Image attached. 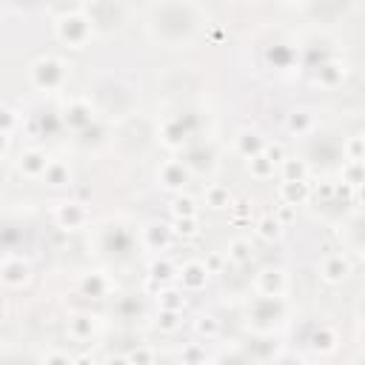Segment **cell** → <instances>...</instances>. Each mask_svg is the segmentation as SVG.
I'll use <instances>...</instances> for the list:
<instances>
[{
	"mask_svg": "<svg viewBox=\"0 0 365 365\" xmlns=\"http://www.w3.org/2000/svg\"><path fill=\"white\" fill-rule=\"evenodd\" d=\"M57 37H60L66 46H71V48H83V46L88 43V37H91V23H88V17H86V14H77V11L63 14V17L57 20Z\"/></svg>",
	"mask_w": 365,
	"mask_h": 365,
	"instance_id": "6da1fadb",
	"label": "cell"
},
{
	"mask_svg": "<svg viewBox=\"0 0 365 365\" xmlns=\"http://www.w3.org/2000/svg\"><path fill=\"white\" fill-rule=\"evenodd\" d=\"M63 80H66L63 60H57V57H40V60H34V66H31V83L37 88L51 91V88H60Z\"/></svg>",
	"mask_w": 365,
	"mask_h": 365,
	"instance_id": "7a4b0ae2",
	"label": "cell"
},
{
	"mask_svg": "<svg viewBox=\"0 0 365 365\" xmlns=\"http://www.w3.org/2000/svg\"><path fill=\"white\" fill-rule=\"evenodd\" d=\"M54 222L60 228H66V231H77V228H83L88 222V211L77 200H63V202L54 205Z\"/></svg>",
	"mask_w": 365,
	"mask_h": 365,
	"instance_id": "3957f363",
	"label": "cell"
},
{
	"mask_svg": "<svg viewBox=\"0 0 365 365\" xmlns=\"http://www.w3.org/2000/svg\"><path fill=\"white\" fill-rule=\"evenodd\" d=\"M157 177H160V185H163V188H168V191H182V185L191 180V168H188L185 163H180V160H165V163L160 165Z\"/></svg>",
	"mask_w": 365,
	"mask_h": 365,
	"instance_id": "277c9868",
	"label": "cell"
},
{
	"mask_svg": "<svg viewBox=\"0 0 365 365\" xmlns=\"http://www.w3.org/2000/svg\"><path fill=\"white\" fill-rule=\"evenodd\" d=\"M31 279V265L20 257H9L0 262V282L9 285V288H20Z\"/></svg>",
	"mask_w": 365,
	"mask_h": 365,
	"instance_id": "5b68a950",
	"label": "cell"
},
{
	"mask_svg": "<svg viewBox=\"0 0 365 365\" xmlns=\"http://www.w3.org/2000/svg\"><path fill=\"white\" fill-rule=\"evenodd\" d=\"M319 277H322L325 282H331V285L345 282V279L351 277V259H348L345 254H328V257L322 259V265H319Z\"/></svg>",
	"mask_w": 365,
	"mask_h": 365,
	"instance_id": "8992f818",
	"label": "cell"
},
{
	"mask_svg": "<svg viewBox=\"0 0 365 365\" xmlns=\"http://www.w3.org/2000/svg\"><path fill=\"white\" fill-rule=\"evenodd\" d=\"M257 291L262 297H282L288 291V277L282 268H265L257 277Z\"/></svg>",
	"mask_w": 365,
	"mask_h": 365,
	"instance_id": "52a82bcc",
	"label": "cell"
},
{
	"mask_svg": "<svg viewBox=\"0 0 365 365\" xmlns=\"http://www.w3.org/2000/svg\"><path fill=\"white\" fill-rule=\"evenodd\" d=\"M91 120H94V111H91V106H88L86 100H71V103L66 106V111H63V123H66L68 128H74V131L88 128Z\"/></svg>",
	"mask_w": 365,
	"mask_h": 365,
	"instance_id": "ba28073f",
	"label": "cell"
},
{
	"mask_svg": "<svg viewBox=\"0 0 365 365\" xmlns=\"http://www.w3.org/2000/svg\"><path fill=\"white\" fill-rule=\"evenodd\" d=\"M177 277H180V282H182V288L185 291H200V288H205V282H208V268L202 265V262H197V259H191V262H185L180 271H177Z\"/></svg>",
	"mask_w": 365,
	"mask_h": 365,
	"instance_id": "9c48e42d",
	"label": "cell"
},
{
	"mask_svg": "<svg viewBox=\"0 0 365 365\" xmlns=\"http://www.w3.org/2000/svg\"><path fill=\"white\" fill-rule=\"evenodd\" d=\"M279 200L288 205H302L311 200V185L308 180H282L279 182Z\"/></svg>",
	"mask_w": 365,
	"mask_h": 365,
	"instance_id": "30bf717a",
	"label": "cell"
},
{
	"mask_svg": "<svg viewBox=\"0 0 365 365\" xmlns=\"http://www.w3.org/2000/svg\"><path fill=\"white\" fill-rule=\"evenodd\" d=\"M17 165H20V171H23L26 177H43V171H46V165H48V157H46V151H40V148H29V151L20 154Z\"/></svg>",
	"mask_w": 365,
	"mask_h": 365,
	"instance_id": "8fae6325",
	"label": "cell"
},
{
	"mask_svg": "<svg viewBox=\"0 0 365 365\" xmlns=\"http://www.w3.org/2000/svg\"><path fill=\"white\" fill-rule=\"evenodd\" d=\"M145 245L148 248H154V251H163L168 242H171V237H174V231H171V225H165V222H151L148 228H145Z\"/></svg>",
	"mask_w": 365,
	"mask_h": 365,
	"instance_id": "7c38bea8",
	"label": "cell"
},
{
	"mask_svg": "<svg viewBox=\"0 0 365 365\" xmlns=\"http://www.w3.org/2000/svg\"><path fill=\"white\" fill-rule=\"evenodd\" d=\"M265 148V137L259 134V131H240V137H237V151L248 160V157H254V154H259Z\"/></svg>",
	"mask_w": 365,
	"mask_h": 365,
	"instance_id": "4fadbf2b",
	"label": "cell"
},
{
	"mask_svg": "<svg viewBox=\"0 0 365 365\" xmlns=\"http://www.w3.org/2000/svg\"><path fill=\"white\" fill-rule=\"evenodd\" d=\"M285 128L291 134H308L314 128V111L311 108H294L285 120Z\"/></svg>",
	"mask_w": 365,
	"mask_h": 365,
	"instance_id": "5bb4252c",
	"label": "cell"
},
{
	"mask_svg": "<svg viewBox=\"0 0 365 365\" xmlns=\"http://www.w3.org/2000/svg\"><path fill=\"white\" fill-rule=\"evenodd\" d=\"M231 202H234V197H231L228 185L214 182V185H208V188H205V205H208V208L222 211V208H231Z\"/></svg>",
	"mask_w": 365,
	"mask_h": 365,
	"instance_id": "9a60e30c",
	"label": "cell"
},
{
	"mask_svg": "<svg viewBox=\"0 0 365 365\" xmlns=\"http://www.w3.org/2000/svg\"><path fill=\"white\" fill-rule=\"evenodd\" d=\"M188 137V128L182 125V120L180 117H174V120H165L163 123V143L165 145H171V148H177V145H182V140Z\"/></svg>",
	"mask_w": 365,
	"mask_h": 365,
	"instance_id": "2e32d148",
	"label": "cell"
},
{
	"mask_svg": "<svg viewBox=\"0 0 365 365\" xmlns=\"http://www.w3.org/2000/svg\"><path fill=\"white\" fill-rule=\"evenodd\" d=\"M43 180H46L48 185H68V182H71V171H68L66 163L48 160V165H46V171H43Z\"/></svg>",
	"mask_w": 365,
	"mask_h": 365,
	"instance_id": "e0dca14e",
	"label": "cell"
},
{
	"mask_svg": "<svg viewBox=\"0 0 365 365\" xmlns=\"http://www.w3.org/2000/svg\"><path fill=\"white\" fill-rule=\"evenodd\" d=\"M185 297H182V291H177V288H160V294H157V305H160V311H185Z\"/></svg>",
	"mask_w": 365,
	"mask_h": 365,
	"instance_id": "ac0fdd59",
	"label": "cell"
},
{
	"mask_svg": "<svg viewBox=\"0 0 365 365\" xmlns=\"http://www.w3.org/2000/svg\"><path fill=\"white\" fill-rule=\"evenodd\" d=\"M248 171H251V177H257V180H268V177H274L277 163H271V160L259 151V154L248 157Z\"/></svg>",
	"mask_w": 365,
	"mask_h": 365,
	"instance_id": "d6986e66",
	"label": "cell"
},
{
	"mask_svg": "<svg viewBox=\"0 0 365 365\" xmlns=\"http://www.w3.org/2000/svg\"><path fill=\"white\" fill-rule=\"evenodd\" d=\"M282 228H285V225H282L277 217L268 214V217H262V220L257 222V237L265 240V242H277V240L282 237Z\"/></svg>",
	"mask_w": 365,
	"mask_h": 365,
	"instance_id": "ffe728a7",
	"label": "cell"
},
{
	"mask_svg": "<svg viewBox=\"0 0 365 365\" xmlns=\"http://www.w3.org/2000/svg\"><path fill=\"white\" fill-rule=\"evenodd\" d=\"M311 348L319 351V354H331V351H336V334H334L328 325L317 328L314 336H311Z\"/></svg>",
	"mask_w": 365,
	"mask_h": 365,
	"instance_id": "44dd1931",
	"label": "cell"
},
{
	"mask_svg": "<svg viewBox=\"0 0 365 365\" xmlns=\"http://www.w3.org/2000/svg\"><path fill=\"white\" fill-rule=\"evenodd\" d=\"M80 288H83L86 297H103V294L108 291V279L94 271V274H86V277L80 279Z\"/></svg>",
	"mask_w": 365,
	"mask_h": 365,
	"instance_id": "7402d4cb",
	"label": "cell"
},
{
	"mask_svg": "<svg viewBox=\"0 0 365 365\" xmlns=\"http://www.w3.org/2000/svg\"><path fill=\"white\" fill-rule=\"evenodd\" d=\"M68 334H71L74 339H91V334H94V319H91L88 314H77V317H71V322H68Z\"/></svg>",
	"mask_w": 365,
	"mask_h": 365,
	"instance_id": "603a6c76",
	"label": "cell"
},
{
	"mask_svg": "<svg viewBox=\"0 0 365 365\" xmlns=\"http://www.w3.org/2000/svg\"><path fill=\"white\" fill-rule=\"evenodd\" d=\"M251 257H254V248H251L248 240H234V242L228 245V259H231L234 265H248Z\"/></svg>",
	"mask_w": 365,
	"mask_h": 365,
	"instance_id": "cb8c5ba5",
	"label": "cell"
},
{
	"mask_svg": "<svg viewBox=\"0 0 365 365\" xmlns=\"http://www.w3.org/2000/svg\"><path fill=\"white\" fill-rule=\"evenodd\" d=\"M342 77H345V66H342V63H325V66H319L317 83H322V86H336V83H342Z\"/></svg>",
	"mask_w": 365,
	"mask_h": 365,
	"instance_id": "d4e9b609",
	"label": "cell"
},
{
	"mask_svg": "<svg viewBox=\"0 0 365 365\" xmlns=\"http://www.w3.org/2000/svg\"><path fill=\"white\" fill-rule=\"evenodd\" d=\"M277 168H282V180H308V163L305 160H282Z\"/></svg>",
	"mask_w": 365,
	"mask_h": 365,
	"instance_id": "484cf974",
	"label": "cell"
},
{
	"mask_svg": "<svg viewBox=\"0 0 365 365\" xmlns=\"http://www.w3.org/2000/svg\"><path fill=\"white\" fill-rule=\"evenodd\" d=\"M174 274H177V271H174V265H171L165 257H157V259H151V265H148L151 282H168Z\"/></svg>",
	"mask_w": 365,
	"mask_h": 365,
	"instance_id": "4316f807",
	"label": "cell"
},
{
	"mask_svg": "<svg viewBox=\"0 0 365 365\" xmlns=\"http://www.w3.org/2000/svg\"><path fill=\"white\" fill-rule=\"evenodd\" d=\"M171 217H197V202L188 194H177L171 200Z\"/></svg>",
	"mask_w": 365,
	"mask_h": 365,
	"instance_id": "83f0119b",
	"label": "cell"
},
{
	"mask_svg": "<svg viewBox=\"0 0 365 365\" xmlns=\"http://www.w3.org/2000/svg\"><path fill=\"white\" fill-rule=\"evenodd\" d=\"M342 182H348L351 188H362V160H348L342 168Z\"/></svg>",
	"mask_w": 365,
	"mask_h": 365,
	"instance_id": "f1b7e54d",
	"label": "cell"
},
{
	"mask_svg": "<svg viewBox=\"0 0 365 365\" xmlns=\"http://www.w3.org/2000/svg\"><path fill=\"white\" fill-rule=\"evenodd\" d=\"M174 222H171V231L177 234V237H197V217H171Z\"/></svg>",
	"mask_w": 365,
	"mask_h": 365,
	"instance_id": "f546056e",
	"label": "cell"
},
{
	"mask_svg": "<svg viewBox=\"0 0 365 365\" xmlns=\"http://www.w3.org/2000/svg\"><path fill=\"white\" fill-rule=\"evenodd\" d=\"M194 331L200 334V336H205V339H214L217 334H220V322L214 319V317H197V322H194Z\"/></svg>",
	"mask_w": 365,
	"mask_h": 365,
	"instance_id": "4dcf8cb0",
	"label": "cell"
},
{
	"mask_svg": "<svg viewBox=\"0 0 365 365\" xmlns=\"http://www.w3.org/2000/svg\"><path fill=\"white\" fill-rule=\"evenodd\" d=\"M180 317H182V311H160V319H157L160 331H177L182 322Z\"/></svg>",
	"mask_w": 365,
	"mask_h": 365,
	"instance_id": "1f68e13d",
	"label": "cell"
},
{
	"mask_svg": "<svg viewBox=\"0 0 365 365\" xmlns=\"http://www.w3.org/2000/svg\"><path fill=\"white\" fill-rule=\"evenodd\" d=\"M182 362H211V356L205 354V348H202V345L191 342V345H185V348H182Z\"/></svg>",
	"mask_w": 365,
	"mask_h": 365,
	"instance_id": "d6a6232c",
	"label": "cell"
},
{
	"mask_svg": "<svg viewBox=\"0 0 365 365\" xmlns=\"http://www.w3.org/2000/svg\"><path fill=\"white\" fill-rule=\"evenodd\" d=\"M14 128H17V114L9 106H0V131L3 134H11Z\"/></svg>",
	"mask_w": 365,
	"mask_h": 365,
	"instance_id": "836d02e7",
	"label": "cell"
},
{
	"mask_svg": "<svg viewBox=\"0 0 365 365\" xmlns=\"http://www.w3.org/2000/svg\"><path fill=\"white\" fill-rule=\"evenodd\" d=\"M365 157V137L356 134L348 140V160H362Z\"/></svg>",
	"mask_w": 365,
	"mask_h": 365,
	"instance_id": "e575fe53",
	"label": "cell"
},
{
	"mask_svg": "<svg viewBox=\"0 0 365 365\" xmlns=\"http://www.w3.org/2000/svg\"><path fill=\"white\" fill-rule=\"evenodd\" d=\"M262 154L271 160V163H282L285 160V148H282V143H265V148H262Z\"/></svg>",
	"mask_w": 365,
	"mask_h": 365,
	"instance_id": "d590c367",
	"label": "cell"
},
{
	"mask_svg": "<svg viewBox=\"0 0 365 365\" xmlns=\"http://www.w3.org/2000/svg\"><path fill=\"white\" fill-rule=\"evenodd\" d=\"M274 217H277L282 225H291V222L297 220V205H288V202H282V205H279V211H277Z\"/></svg>",
	"mask_w": 365,
	"mask_h": 365,
	"instance_id": "8d00e7d4",
	"label": "cell"
},
{
	"mask_svg": "<svg viewBox=\"0 0 365 365\" xmlns=\"http://www.w3.org/2000/svg\"><path fill=\"white\" fill-rule=\"evenodd\" d=\"M123 359H125V362H154L157 356H154V351H148V348H137V351L125 354Z\"/></svg>",
	"mask_w": 365,
	"mask_h": 365,
	"instance_id": "74e56055",
	"label": "cell"
},
{
	"mask_svg": "<svg viewBox=\"0 0 365 365\" xmlns=\"http://www.w3.org/2000/svg\"><path fill=\"white\" fill-rule=\"evenodd\" d=\"M202 265L208 268V274H217V271L222 268V254H208V259H205Z\"/></svg>",
	"mask_w": 365,
	"mask_h": 365,
	"instance_id": "f35d334b",
	"label": "cell"
},
{
	"mask_svg": "<svg viewBox=\"0 0 365 365\" xmlns=\"http://www.w3.org/2000/svg\"><path fill=\"white\" fill-rule=\"evenodd\" d=\"M43 362H74V356L60 354V351H51V354H46V356H43Z\"/></svg>",
	"mask_w": 365,
	"mask_h": 365,
	"instance_id": "ab89813d",
	"label": "cell"
},
{
	"mask_svg": "<svg viewBox=\"0 0 365 365\" xmlns=\"http://www.w3.org/2000/svg\"><path fill=\"white\" fill-rule=\"evenodd\" d=\"M6 151H9V134H3V131H0V157H3Z\"/></svg>",
	"mask_w": 365,
	"mask_h": 365,
	"instance_id": "60d3db41",
	"label": "cell"
},
{
	"mask_svg": "<svg viewBox=\"0 0 365 365\" xmlns=\"http://www.w3.org/2000/svg\"><path fill=\"white\" fill-rule=\"evenodd\" d=\"M291 3H302V0H291Z\"/></svg>",
	"mask_w": 365,
	"mask_h": 365,
	"instance_id": "b9f144b4",
	"label": "cell"
}]
</instances>
